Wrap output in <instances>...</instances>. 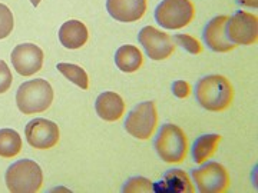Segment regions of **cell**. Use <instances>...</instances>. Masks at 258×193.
Here are the masks:
<instances>
[{
  "mask_svg": "<svg viewBox=\"0 0 258 193\" xmlns=\"http://www.w3.org/2000/svg\"><path fill=\"white\" fill-rule=\"evenodd\" d=\"M195 99L210 112L225 111L232 102V86L221 74H207L195 84Z\"/></svg>",
  "mask_w": 258,
  "mask_h": 193,
  "instance_id": "6da1fadb",
  "label": "cell"
},
{
  "mask_svg": "<svg viewBox=\"0 0 258 193\" xmlns=\"http://www.w3.org/2000/svg\"><path fill=\"white\" fill-rule=\"evenodd\" d=\"M227 19H228L227 16H217V18L211 19L204 28V43L208 46V49H211L212 52L225 53L235 47V45H232L225 36Z\"/></svg>",
  "mask_w": 258,
  "mask_h": 193,
  "instance_id": "7c38bea8",
  "label": "cell"
},
{
  "mask_svg": "<svg viewBox=\"0 0 258 193\" xmlns=\"http://www.w3.org/2000/svg\"><path fill=\"white\" fill-rule=\"evenodd\" d=\"M191 175L198 192L201 193H221L230 186L228 172L218 162L201 163L198 169L192 170Z\"/></svg>",
  "mask_w": 258,
  "mask_h": 193,
  "instance_id": "ba28073f",
  "label": "cell"
},
{
  "mask_svg": "<svg viewBox=\"0 0 258 193\" xmlns=\"http://www.w3.org/2000/svg\"><path fill=\"white\" fill-rule=\"evenodd\" d=\"M189 92H191L189 84L184 82V80H175V82L172 83V93H174V96H176L178 99L186 98L189 94Z\"/></svg>",
  "mask_w": 258,
  "mask_h": 193,
  "instance_id": "d4e9b609",
  "label": "cell"
},
{
  "mask_svg": "<svg viewBox=\"0 0 258 193\" xmlns=\"http://www.w3.org/2000/svg\"><path fill=\"white\" fill-rule=\"evenodd\" d=\"M13 76L10 72L9 66L5 60H0V94L6 93L12 87Z\"/></svg>",
  "mask_w": 258,
  "mask_h": 193,
  "instance_id": "cb8c5ba5",
  "label": "cell"
},
{
  "mask_svg": "<svg viewBox=\"0 0 258 193\" xmlns=\"http://www.w3.org/2000/svg\"><path fill=\"white\" fill-rule=\"evenodd\" d=\"M5 179L10 192L35 193L42 187L43 172L35 160L22 159L8 167Z\"/></svg>",
  "mask_w": 258,
  "mask_h": 193,
  "instance_id": "3957f363",
  "label": "cell"
},
{
  "mask_svg": "<svg viewBox=\"0 0 258 193\" xmlns=\"http://www.w3.org/2000/svg\"><path fill=\"white\" fill-rule=\"evenodd\" d=\"M154 147L158 156L165 163H179L186 157L188 139L179 126L165 123L158 130L157 138L154 140Z\"/></svg>",
  "mask_w": 258,
  "mask_h": 193,
  "instance_id": "277c9868",
  "label": "cell"
},
{
  "mask_svg": "<svg viewBox=\"0 0 258 193\" xmlns=\"http://www.w3.org/2000/svg\"><path fill=\"white\" fill-rule=\"evenodd\" d=\"M225 36L232 45L249 46L257 43L258 19L248 12H235L225 23Z\"/></svg>",
  "mask_w": 258,
  "mask_h": 193,
  "instance_id": "52a82bcc",
  "label": "cell"
},
{
  "mask_svg": "<svg viewBox=\"0 0 258 193\" xmlns=\"http://www.w3.org/2000/svg\"><path fill=\"white\" fill-rule=\"evenodd\" d=\"M26 140L32 147L35 149H52L59 142V128L55 122L43 119V118H35L30 120L25 128Z\"/></svg>",
  "mask_w": 258,
  "mask_h": 193,
  "instance_id": "30bf717a",
  "label": "cell"
},
{
  "mask_svg": "<svg viewBox=\"0 0 258 193\" xmlns=\"http://www.w3.org/2000/svg\"><path fill=\"white\" fill-rule=\"evenodd\" d=\"M53 102V89L45 79H33L22 83L16 92V103L23 115L46 112Z\"/></svg>",
  "mask_w": 258,
  "mask_h": 193,
  "instance_id": "7a4b0ae2",
  "label": "cell"
},
{
  "mask_svg": "<svg viewBox=\"0 0 258 193\" xmlns=\"http://www.w3.org/2000/svg\"><path fill=\"white\" fill-rule=\"evenodd\" d=\"M195 16L191 0H162L155 9V20L168 30H178L188 26Z\"/></svg>",
  "mask_w": 258,
  "mask_h": 193,
  "instance_id": "5b68a950",
  "label": "cell"
},
{
  "mask_svg": "<svg viewBox=\"0 0 258 193\" xmlns=\"http://www.w3.org/2000/svg\"><path fill=\"white\" fill-rule=\"evenodd\" d=\"M154 192H165V193H191L194 190L192 184L189 182V177L181 169H171L168 170L162 182H158L157 184H152Z\"/></svg>",
  "mask_w": 258,
  "mask_h": 193,
  "instance_id": "2e32d148",
  "label": "cell"
},
{
  "mask_svg": "<svg viewBox=\"0 0 258 193\" xmlns=\"http://www.w3.org/2000/svg\"><path fill=\"white\" fill-rule=\"evenodd\" d=\"M12 64L22 76H33L43 66V50L33 43H22L12 52Z\"/></svg>",
  "mask_w": 258,
  "mask_h": 193,
  "instance_id": "8fae6325",
  "label": "cell"
},
{
  "mask_svg": "<svg viewBox=\"0 0 258 193\" xmlns=\"http://www.w3.org/2000/svg\"><path fill=\"white\" fill-rule=\"evenodd\" d=\"M138 40L148 57L152 60H165L174 53L175 49L172 39L165 32H161L154 26H145L141 29Z\"/></svg>",
  "mask_w": 258,
  "mask_h": 193,
  "instance_id": "9c48e42d",
  "label": "cell"
},
{
  "mask_svg": "<svg viewBox=\"0 0 258 193\" xmlns=\"http://www.w3.org/2000/svg\"><path fill=\"white\" fill-rule=\"evenodd\" d=\"M22 150V138L15 129H0V156L5 159L18 156Z\"/></svg>",
  "mask_w": 258,
  "mask_h": 193,
  "instance_id": "d6986e66",
  "label": "cell"
},
{
  "mask_svg": "<svg viewBox=\"0 0 258 193\" xmlns=\"http://www.w3.org/2000/svg\"><path fill=\"white\" fill-rule=\"evenodd\" d=\"M15 26V20H13V15L10 9L0 3V39H6L12 33Z\"/></svg>",
  "mask_w": 258,
  "mask_h": 193,
  "instance_id": "7402d4cb",
  "label": "cell"
},
{
  "mask_svg": "<svg viewBox=\"0 0 258 193\" xmlns=\"http://www.w3.org/2000/svg\"><path fill=\"white\" fill-rule=\"evenodd\" d=\"M109 16L122 23H132L144 18L147 0H106Z\"/></svg>",
  "mask_w": 258,
  "mask_h": 193,
  "instance_id": "4fadbf2b",
  "label": "cell"
},
{
  "mask_svg": "<svg viewBox=\"0 0 258 193\" xmlns=\"http://www.w3.org/2000/svg\"><path fill=\"white\" fill-rule=\"evenodd\" d=\"M172 40L176 43V46H181L191 55H200L203 52V46L198 39H195L191 35H175Z\"/></svg>",
  "mask_w": 258,
  "mask_h": 193,
  "instance_id": "44dd1931",
  "label": "cell"
},
{
  "mask_svg": "<svg viewBox=\"0 0 258 193\" xmlns=\"http://www.w3.org/2000/svg\"><path fill=\"white\" fill-rule=\"evenodd\" d=\"M158 115L154 102H142L138 103L129 112L123 128L132 138L139 140H147L152 136L157 128Z\"/></svg>",
  "mask_w": 258,
  "mask_h": 193,
  "instance_id": "8992f818",
  "label": "cell"
},
{
  "mask_svg": "<svg viewBox=\"0 0 258 193\" xmlns=\"http://www.w3.org/2000/svg\"><path fill=\"white\" fill-rule=\"evenodd\" d=\"M88 28L81 20H68L59 29V40L66 49H81L88 42Z\"/></svg>",
  "mask_w": 258,
  "mask_h": 193,
  "instance_id": "9a60e30c",
  "label": "cell"
},
{
  "mask_svg": "<svg viewBox=\"0 0 258 193\" xmlns=\"http://www.w3.org/2000/svg\"><path fill=\"white\" fill-rule=\"evenodd\" d=\"M30 3L36 8V6H39V3H40V0H30Z\"/></svg>",
  "mask_w": 258,
  "mask_h": 193,
  "instance_id": "4316f807",
  "label": "cell"
},
{
  "mask_svg": "<svg viewBox=\"0 0 258 193\" xmlns=\"http://www.w3.org/2000/svg\"><path fill=\"white\" fill-rule=\"evenodd\" d=\"M237 2L242 6H248V8H254V9H257L258 6L257 0H237Z\"/></svg>",
  "mask_w": 258,
  "mask_h": 193,
  "instance_id": "484cf974",
  "label": "cell"
},
{
  "mask_svg": "<svg viewBox=\"0 0 258 193\" xmlns=\"http://www.w3.org/2000/svg\"><path fill=\"white\" fill-rule=\"evenodd\" d=\"M220 140H221V136L217 135V133H207V135L200 136L194 142L192 149H191L194 162L198 163V165L207 162L214 155Z\"/></svg>",
  "mask_w": 258,
  "mask_h": 193,
  "instance_id": "ac0fdd59",
  "label": "cell"
},
{
  "mask_svg": "<svg viewBox=\"0 0 258 193\" xmlns=\"http://www.w3.org/2000/svg\"><path fill=\"white\" fill-rule=\"evenodd\" d=\"M123 192L128 193H135V192H154L152 189V182L149 179L145 177H131L128 182L125 183Z\"/></svg>",
  "mask_w": 258,
  "mask_h": 193,
  "instance_id": "603a6c76",
  "label": "cell"
},
{
  "mask_svg": "<svg viewBox=\"0 0 258 193\" xmlns=\"http://www.w3.org/2000/svg\"><path fill=\"white\" fill-rule=\"evenodd\" d=\"M95 111L105 122H116L125 113V102L118 93L103 92L96 98Z\"/></svg>",
  "mask_w": 258,
  "mask_h": 193,
  "instance_id": "5bb4252c",
  "label": "cell"
},
{
  "mask_svg": "<svg viewBox=\"0 0 258 193\" xmlns=\"http://www.w3.org/2000/svg\"><path fill=\"white\" fill-rule=\"evenodd\" d=\"M144 63V56L134 45H123L115 52V64L123 73H134Z\"/></svg>",
  "mask_w": 258,
  "mask_h": 193,
  "instance_id": "e0dca14e",
  "label": "cell"
},
{
  "mask_svg": "<svg viewBox=\"0 0 258 193\" xmlns=\"http://www.w3.org/2000/svg\"><path fill=\"white\" fill-rule=\"evenodd\" d=\"M56 69L63 74L68 80L75 83L76 86H79L83 90H86L89 87V77H88V73L85 72V69H82L81 66L74 63H63L62 62V63H57Z\"/></svg>",
  "mask_w": 258,
  "mask_h": 193,
  "instance_id": "ffe728a7",
  "label": "cell"
}]
</instances>
